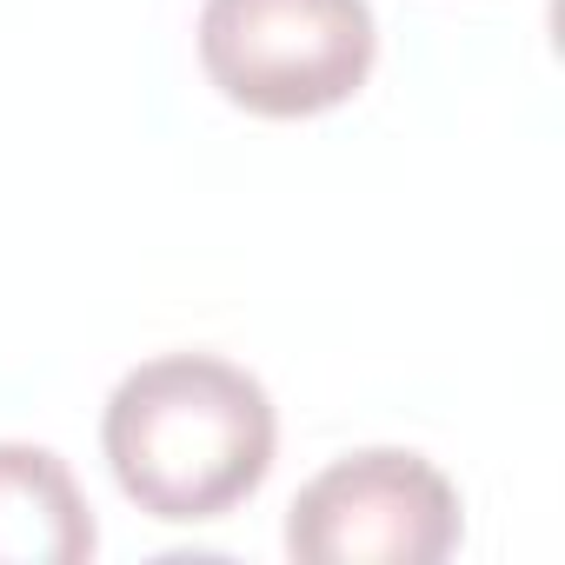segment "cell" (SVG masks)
Here are the masks:
<instances>
[{
	"mask_svg": "<svg viewBox=\"0 0 565 565\" xmlns=\"http://www.w3.org/2000/svg\"><path fill=\"white\" fill-rule=\"evenodd\" d=\"M273 446L266 386L220 353L140 360L100 413L114 486L160 525H206L246 505L273 472Z\"/></svg>",
	"mask_w": 565,
	"mask_h": 565,
	"instance_id": "6da1fadb",
	"label": "cell"
},
{
	"mask_svg": "<svg viewBox=\"0 0 565 565\" xmlns=\"http://www.w3.org/2000/svg\"><path fill=\"white\" fill-rule=\"evenodd\" d=\"M466 532L452 479L399 446L333 459L287 505V552L300 565H439Z\"/></svg>",
	"mask_w": 565,
	"mask_h": 565,
	"instance_id": "3957f363",
	"label": "cell"
},
{
	"mask_svg": "<svg viewBox=\"0 0 565 565\" xmlns=\"http://www.w3.org/2000/svg\"><path fill=\"white\" fill-rule=\"evenodd\" d=\"M193 34L220 100L259 120L333 114L380 61V21L366 0H206Z\"/></svg>",
	"mask_w": 565,
	"mask_h": 565,
	"instance_id": "7a4b0ae2",
	"label": "cell"
},
{
	"mask_svg": "<svg viewBox=\"0 0 565 565\" xmlns=\"http://www.w3.org/2000/svg\"><path fill=\"white\" fill-rule=\"evenodd\" d=\"M100 525L61 452L0 439V565H87Z\"/></svg>",
	"mask_w": 565,
	"mask_h": 565,
	"instance_id": "277c9868",
	"label": "cell"
}]
</instances>
